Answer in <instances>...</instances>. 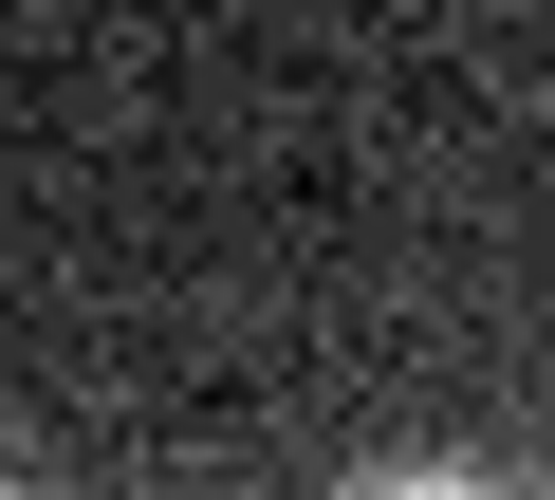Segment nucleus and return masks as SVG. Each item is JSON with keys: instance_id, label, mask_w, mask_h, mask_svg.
<instances>
[{"instance_id": "2", "label": "nucleus", "mask_w": 555, "mask_h": 500, "mask_svg": "<svg viewBox=\"0 0 555 500\" xmlns=\"http://www.w3.org/2000/svg\"><path fill=\"white\" fill-rule=\"evenodd\" d=\"M0 500H20V482H0Z\"/></svg>"}, {"instance_id": "1", "label": "nucleus", "mask_w": 555, "mask_h": 500, "mask_svg": "<svg viewBox=\"0 0 555 500\" xmlns=\"http://www.w3.org/2000/svg\"><path fill=\"white\" fill-rule=\"evenodd\" d=\"M334 500H518V482H481V463H426V445H408V463H352Z\"/></svg>"}]
</instances>
